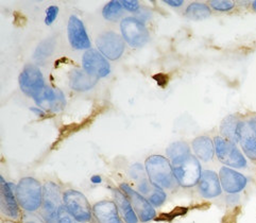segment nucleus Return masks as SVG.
<instances>
[{"label": "nucleus", "mask_w": 256, "mask_h": 223, "mask_svg": "<svg viewBox=\"0 0 256 223\" xmlns=\"http://www.w3.org/2000/svg\"><path fill=\"white\" fill-rule=\"evenodd\" d=\"M144 168L150 182L162 190H172L178 184L172 162L163 156H149L144 162Z\"/></svg>", "instance_id": "nucleus-1"}, {"label": "nucleus", "mask_w": 256, "mask_h": 223, "mask_svg": "<svg viewBox=\"0 0 256 223\" xmlns=\"http://www.w3.org/2000/svg\"><path fill=\"white\" fill-rule=\"evenodd\" d=\"M16 199L26 212L40 210L42 204V186L34 178H22L15 187Z\"/></svg>", "instance_id": "nucleus-2"}, {"label": "nucleus", "mask_w": 256, "mask_h": 223, "mask_svg": "<svg viewBox=\"0 0 256 223\" xmlns=\"http://www.w3.org/2000/svg\"><path fill=\"white\" fill-rule=\"evenodd\" d=\"M130 176L138 185V192L151 203L153 208H160L165 203L167 199L166 192L150 182L146 168L142 164H134L130 168Z\"/></svg>", "instance_id": "nucleus-3"}, {"label": "nucleus", "mask_w": 256, "mask_h": 223, "mask_svg": "<svg viewBox=\"0 0 256 223\" xmlns=\"http://www.w3.org/2000/svg\"><path fill=\"white\" fill-rule=\"evenodd\" d=\"M172 165L178 185L184 188H192L199 184L203 170L200 160L192 154L172 162Z\"/></svg>", "instance_id": "nucleus-4"}, {"label": "nucleus", "mask_w": 256, "mask_h": 223, "mask_svg": "<svg viewBox=\"0 0 256 223\" xmlns=\"http://www.w3.org/2000/svg\"><path fill=\"white\" fill-rule=\"evenodd\" d=\"M215 153L218 160L226 167L233 169H248L249 160L244 152L237 147V144L230 142L222 136L215 137Z\"/></svg>", "instance_id": "nucleus-5"}, {"label": "nucleus", "mask_w": 256, "mask_h": 223, "mask_svg": "<svg viewBox=\"0 0 256 223\" xmlns=\"http://www.w3.org/2000/svg\"><path fill=\"white\" fill-rule=\"evenodd\" d=\"M63 205V194L54 182H47L42 186V204L40 216L45 223H58V212Z\"/></svg>", "instance_id": "nucleus-6"}, {"label": "nucleus", "mask_w": 256, "mask_h": 223, "mask_svg": "<svg viewBox=\"0 0 256 223\" xmlns=\"http://www.w3.org/2000/svg\"><path fill=\"white\" fill-rule=\"evenodd\" d=\"M63 205L68 212L79 223H88L92 218V208L82 192L67 190L63 192Z\"/></svg>", "instance_id": "nucleus-7"}, {"label": "nucleus", "mask_w": 256, "mask_h": 223, "mask_svg": "<svg viewBox=\"0 0 256 223\" xmlns=\"http://www.w3.org/2000/svg\"><path fill=\"white\" fill-rule=\"evenodd\" d=\"M124 40L132 47H142L149 40V31L140 20L126 17L120 22Z\"/></svg>", "instance_id": "nucleus-8"}, {"label": "nucleus", "mask_w": 256, "mask_h": 223, "mask_svg": "<svg viewBox=\"0 0 256 223\" xmlns=\"http://www.w3.org/2000/svg\"><path fill=\"white\" fill-rule=\"evenodd\" d=\"M119 190L126 196L128 199H129L140 221L146 223L156 217V212L154 208L151 205V203L144 198L142 194H140L138 190H133L129 184L122 183L120 186H119Z\"/></svg>", "instance_id": "nucleus-9"}, {"label": "nucleus", "mask_w": 256, "mask_h": 223, "mask_svg": "<svg viewBox=\"0 0 256 223\" xmlns=\"http://www.w3.org/2000/svg\"><path fill=\"white\" fill-rule=\"evenodd\" d=\"M20 86L22 92L36 99L45 88V80L40 68L33 64L24 66L20 76Z\"/></svg>", "instance_id": "nucleus-10"}, {"label": "nucleus", "mask_w": 256, "mask_h": 223, "mask_svg": "<svg viewBox=\"0 0 256 223\" xmlns=\"http://www.w3.org/2000/svg\"><path fill=\"white\" fill-rule=\"evenodd\" d=\"M96 44L101 54L112 61L118 60L124 51V40L119 34L113 31L101 33L96 40Z\"/></svg>", "instance_id": "nucleus-11"}, {"label": "nucleus", "mask_w": 256, "mask_h": 223, "mask_svg": "<svg viewBox=\"0 0 256 223\" xmlns=\"http://www.w3.org/2000/svg\"><path fill=\"white\" fill-rule=\"evenodd\" d=\"M219 178L222 190L228 194H238L249 184V178L240 171L222 166L219 170Z\"/></svg>", "instance_id": "nucleus-12"}, {"label": "nucleus", "mask_w": 256, "mask_h": 223, "mask_svg": "<svg viewBox=\"0 0 256 223\" xmlns=\"http://www.w3.org/2000/svg\"><path fill=\"white\" fill-rule=\"evenodd\" d=\"M83 70L94 78H104L110 72V65L99 50L90 49L85 51L82 58Z\"/></svg>", "instance_id": "nucleus-13"}, {"label": "nucleus", "mask_w": 256, "mask_h": 223, "mask_svg": "<svg viewBox=\"0 0 256 223\" xmlns=\"http://www.w3.org/2000/svg\"><path fill=\"white\" fill-rule=\"evenodd\" d=\"M0 208L2 214L6 218L15 221L20 219V210L15 190H13V185L8 183L2 176H0Z\"/></svg>", "instance_id": "nucleus-14"}, {"label": "nucleus", "mask_w": 256, "mask_h": 223, "mask_svg": "<svg viewBox=\"0 0 256 223\" xmlns=\"http://www.w3.org/2000/svg\"><path fill=\"white\" fill-rule=\"evenodd\" d=\"M67 36L70 44L74 49L86 51L90 49L92 44L86 29L84 27L83 22L76 15H72L68 20Z\"/></svg>", "instance_id": "nucleus-15"}, {"label": "nucleus", "mask_w": 256, "mask_h": 223, "mask_svg": "<svg viewBox=\"0 0 256 223\" xmlns=\"http://www.w3.org/2000/svg\"><path fill=\"white\" fill-rule=\"evenodd\" d=\"M237 138L246 158L256 162V132L249 122L238 124Z\"/></svg>", "instance_id": "nucleus-16"}, {"label": "nucleus", "mask_w": 256, "mask_h": 223, "mask_svg": "<svg viewBox=\"0 0 256 223\" xmlns=\"http://www.w3.org/2000/svg\"><path fill=\"white\" fill-rule=\"evenodd\" d=\"M36 106L49 112H61L66 106V99L62 90L54 88H45L34 99Z\"/></svg>", "instance_id": "nucleus-17"}, {"label": "nucleus", "mask_w": 256, "mask_h": 223, "mask_svg": "<svg viewBox=\"0 0 256 223\" xmlns=\"http://www.w3.org/2000/svg\"><path fill=\"white\" fill-rule=\"evenodd\" d=\"M198 190L204 199H215L221 196L224 190L218 174L210 169L203 170L198 184Z\"/></svg>", "instance_id": "nucleus-18"}, {"label": "nucleus", "mask_w": 256, "mask_h": 223, "mask_svg": "<svg viewBox=\"0 0 256 223\" xmlns=\"http://www.w3.org/2000/svg\"><path fill=\"white\" fill-rule=\"evenodd\" d=\"M92 214L98 223H124L114 201L104 200L92 206Z\"/></svg>", "instance_id": "nucleus-19"}, {"label": "nucleus", "mask_w": 256, "mask_h": 223, "mask_svg": "<svg viewBox=\"0 0 256 223\" xmlns=\"http://www.w3.org/2000/svg\"><path fill=\"white\" fill-rule=\"evenodd\" d=\"M112 194L118 212L120 214V217L124 223H138L140 219L133 210L129 199L126 198V196L120 190H117V188H113Z\"/></svg>", "instance_id": "nucleus-20"}, {"label": "nucleus", "mask_w": 256, "mask_h": 223, "mask_svg": "<svg viewBox=\"0 0 256 223\" xmlns=\"http://www.w3.org/2000/svg\"><path fill=\"white\" fill-rule=\"evenodd\" d=\"M194 156L199 160L208 162L215 156V144L208 136H199L192 144Z\"/></svg>", "instance_id": "nucleus-21"}, {"label": "nucleus", "mask_w": 256, "mask_h": 223, "mask_svg": "<svg viewBox=\"0 0 256 223\" xmlns=\"http://www.w3.org/2000/svg\"><path fill=\"white\" fill-rule=\"evenodd\" d=\"M98 79L90 76L84 70H72L70 72V85L74 90L86 92L97 84Z\"/></svg>", "instance_id": "nucleus-22"}, {"label": "nucleus", "mask_w": 256, "mask_h": 223, "mask_svg": "<svg viewBox=\"0 0 256 223\" xmlns=\"http://www.w3.org/2000/svg\"><path fill=\"white\" fill-rule=\"evenodd\" d=\"M238 124H240V120H238L237 117L234 115H230L222 120V122H221V126H220V132L224 138L232 142L234 144H238V138H237Z\"/></svg>", "instance_id": "nucleus-23"}, {"label": "nucleus", "mask_w": 256, "mask_h": 223, "mask_svg": "<svg viewBox=\"0 0 256 223\" xmlns=\"http://www.w3.org/2000/svg\"><path fill=\"white\" fill-rule=\"evenodd\" d=\"M210 8L206 4L192 2L187 6L185 11V16L187 18L192 20H203L210 16Z\"/></svg>", "instance_id": "nucleus-24"}, {"label": "nucleus", "mask_w": 256, "mask_h": 223, "mask_svg": "<svg viewBox=\"0 0 256 223\" xmlns=\"http://www.w3.org/2000/svg\"><path fill=\"white\" fill-rule=\"evenodd\" d=\"M166 152H167V156L169 158V160L172 162L178 160H182L187 156H190V154H192L190 146L185 142H176L172 144L167 148Z\"/></svg>", "instance_id": "nucleus-25"}, {"label": "nucleus", "mask_w": 256, "mask_h": 223, "mask_svg": "<svg viewBox=\"0 0 256 223\" xmlns=\"http://www.w3.org/2000/svg\"><path fill=\"white\" fill-rule=\"evenodd\" d=\"M124 13V6L118 0H113V2H110L106 4L102 10V15H104V18L110 22H115L119 17H120Z\"/></svg>", "instance_id": "nucleus-26"}, {"label": "nucleus", "mask_w": 256, "mask_h": 223, "mask_svg": "<svg viewBox=\"0 0 256 223\" xmlns=\"http://www.w3.org/2000/svg\"><path fill=\"white\" fill-rule=\"evenodd\" d=\"M54 40L48 38L44 42H42L38 46L33 58L34 60H38V61H42V60H45L46 58L50 56L51 54L54 52Z\"/></svg>", "instance_id": "nucleus-27"}, {"label": "nucleus", "mask_w": 256, "mask_h": 223, "mask_svg": "<svg viewBox=\"0 0 256 223\" xmlns=\"http://www.w3.org/2000/svg\"><path fill=\"white\" fill-rule=\"evenodd\" d=\"M210 4L212 8H214V10L221 11V12L230 11L235 6V2H228V0H212Z\"/></svg>", "instance_id": "nucleus-28"}, {"label": "nucleus", "mask_w": 256, "mask_h": 223, "mask_svg": "<svg viewBox=\"0 0 256 223\" xmlns=\"http://www.w3.org/2000/svg\"><path fill=\"white\" fill-rule=\"evenodd\" d=\"M58 223H79L62 205L58 212Z\"/></svg>", "instance_id": "nucleus-29"}, {"label": "nucleus", "mask_w": 256, "mask_h": 223, "mask_svg": "<svg viewBox=\"0 0 256 223\" xmlns=\"http://www.w3.org/2000/svg\"><path fill=\"white\" fill-rule=\"evenodd\" d=\"M58 14V8L56 6H50L46 10V16H45V24L47 26L52 24Z\"/></svg>", "instance_id": "nucleus-30"}, {"label": "nucleus", "mask_w": 256, "mask_h": 223, "mask_svg": "<svg viewBox=\"0 0 256 223\" xmlns=\"http://www.w3.org/2000/svg\"><path fill=\"white\" fill-rule=\"evenodd\" d=\"M22 223H45V221L33 212H26L22 218Z\"/></svg>", "instance_id": "nucleus-31"}, {"label": "nucleus", "mask_w": 256, "mask_h": 223, "mask_svg": "<svg viewBox=\"0 0 256 223\" xmlns=\"http://www.w3.org/2000/svg\"><path fill=\"white\" fill-rule=\"evenodd\" d=\"M124 8H126V10L130 11V12H136L138 11L140 8V2H138V0H122V2H120Z\"/></svg>", "instance_id": "nucleus-32"}, {"label": "nucleus", "mask_w": 256, "mask_h": 223, "mask_svg": "<svg viewBox=\"0 0 256 223\" xmlns=\"http://www.w3.org/2000/svg\"><path fill=\"white\" fill-rule=\"evenodd\" d=\"M164 4H167L170 6H181L184 2L183 0H165Z\"/></svg>", "instance_id": "nucleus-33"}, {"label": "nucleus", "mask_w": 256, "mask_h": 223, "mask_svg": "<svg viewBox=\"0 0 256 223\" xmlns=\"http://www.w3.org/2000/svg\"><path fill=\"white\" fill-rule=\"evenodd\" d=\"M30 110L32 112V113H33L34 115H36V116H45V112H44V110H42L40 108H38V106H32V108H30Z\"/></svg>", "instance_id": "nucleus-34"}, {"label": "nucleus", "mask_w": 256, "mask_h": 223, "mask_svg": "<svg viewBox=\"0 0 256 223\" xmlns=\"http://www.w3.org/2000/svg\"><path fill=\"white\" fill-rule=\"evenodd\" d=\"M249 122H250V124L252 126V128H254V130H255V132H256V117H253L251 120H249Z\"/></svg>", "instance_id": "nucleus-35"}, {"label": "nucleus", "mask_w": 256, "mask_h": 223, "mask_svg": "<svg viewBox=\"0 0 256 223\" xmlns=\"http://www.w3.org/2000/svg\"><path fill=\"white\" fill-rule=\"evenodd\" d=\"M252 6H253V8H254V11H256V2H253Z\"/></svg>", "instance_id": "nucleus-36"}]
</instances>
